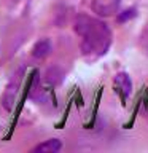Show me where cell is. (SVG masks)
Returning <instances> with one entry per match:
<instances>
[{
	"label": "cell",
	"instance_id": "obj_1",
	"mask_svg": "<svg viewBox=\"0 0 148 153\" xmlns=\"http://www.w3.org/2000/svg\"><path fill=\"white\" fill-rule=\"evenodd\" d=\"M75 30L83 37L81 50L84 54H104L110 46V30L107 24L97 19L81 14L75 21Z\"/></svg>",
	"mask_w": 148,
	"mask_h": 153
},
{
	"label": "cell",
	"instance_id": "obj_2",
	"mask_svg": "<svg viewBox=\"0 0 148 153\" xmlns=\"http://www.w3.org/2000/svg\"><path fill=\"white\" fill-rule=\"evenodd\" d=\"M21 80H22V70H19L16 75H14V78L8 83L7 89H5L3 93V97H2V104L5 110H8V112H11L14 108V105H16V100H18V94H19V86H21Z\"/></svg>",
	"mask_w": 148,
	"mask_h": 153
},
{
	"label": "cell",
	"instance_id": "obj_3",
	"mask_svg": "<svg viewBox=\"0 0 148 153\" xmlns=\"http://www.w3.org/2000/svg\"><path fill=\"white\" fill-rule=\"evenodd\" d=\"M115 88L119 94H121V100H123V105L126 104L124 100L132 91V83H131V78L127 76V74H118L115 76Z\"/></svg>",
	"mask_w": 148,
	"mask_h": 153
},
{
	"label": "cell",
	"instance_id": "obj_4",
	"mask_svg": "<svg viewBox=\"0 0 148 153\" xmlns=\"http://www.w3.org/2000/svg\"><path fill=\"white\" fill-rule=\"evenodd\" d=\"M118 8V0H94L92 2V10L95 13L102 14V16H108L116 11Z\"/></svg>",
	"mask_w": 148,
	"mask_h": 153
},
{
	"label": "cell",
	"instance_id": "obj_5",
	"mask_svg": "<svg viewBox=\"0 0 148 153\" xmlns=\"http://www.w3.org/2000/svg\"><path fill=\"white\" fill-rule=\"evenodd\" d=\"M53 51V43L48 40V38H41L38 40L32 48V56L37 57V59H45L46 56H50Z\"/></svg>",
	"mask_w": 148,
	"mask_h": 153
},
{
	"label": "cell",
	"instance_id": "obj_6",
	"mask_svg": "<svg viewBox=\"0 0 148 153\" xmlns=\"http://www.w3.org/2000/svg\"><path fill=\"white\" fill-rule=\"evenodd\" d=\"M62 148V142L59 139H50V140L41 142L40 145H37L33 148V152H40V153H56Z\"/></svg>",
	"mask_w": 148,
	"mask_h": 153
},
{
	"label": "cell",
	"instance_id": "obj_7",
	"mask_svg": "<svg viewBox=\"0 0 148 153\" xmlns=\"http://www.w3.org/2000/svg\"><path fill=\"white\" fill-rule=\"evenodd\" d=\"M137 14V11H135V8H129V10H124V11L118 16V22H126L127 19H131V18H134Z\"/></svg>",
	"mask_w": 148,
	"mask_h": 153
},
{
	"label": "cell",
	"instance_id": "obj_8",
	"mask_svg": "<svg viewBox=\"0 0 148 153\" xmlns=\"http://www.w3.org/2000/svg\"><path fill=\"white\" fill-rule=\"evenodd\" d=\"M142 45H143V48L148 51V29H147L145 35H143V38H142Z\"/></svg>",
	"mask_w": 148,
	"mask_h": 153
},
{
	"label": "cell",
	"instance_id": "obj_9",
	"mask_svg": "<svg viewBox=\"0 0 148 153\" xmlns=\"http://www.w3.org/2000/svg\"><path fill=\"white\" fill-rule=\"evenodd\" d=\"M13 2H18V0H13Z\"/></svg>",
	"mask_w": 148,
	"mask_h": 153
}]
</instances>
